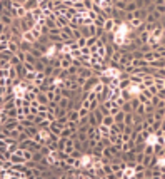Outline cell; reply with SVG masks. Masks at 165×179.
Masks as SVG:
<instances>
[{
  "label": "cell",
  "instance_id": "cell-2",
  "mask_svg": "<svg viewBox=\"0 0 165 179\" xmlns=\"http://www.w3.org/2000/svg\"><path fill=\"white\" fill-rule=\"evenodd\" d=\"M27 129V136L30 137V139H37V137H39V132H40V127L39 125H30V127H25Z\"/></svg>",
  "mask_w": 165,
  "mask_h": 179
},
{
  "label": "cell",
  "instance_id": "cell-19",
  "mask_svg": "<svg viewBox=\"0 0 165 179\" xmlns=\"http://www.w3.org/2000/svg\"><path fill=\"white\" fill-rule=\"evenodd\" d=\"M77 139H80L82 142H87V141H89V134L87 132H77Z\"/></svg>",
  "mask_w": 165,
  "mask_h": 179
},
{
  "label": "cell",
  "instance_id": "cell-11",
  "mask_svg": "<svg viewBox=\"0 0 165 179\" xmlns=\"http://www.w3.org/2000/svg\"><path fill=\"white\" fill-rule=\"evenodd\" d=\"M114 24H115V18H107L105 20V25H104V29H105V32H114Z\"/></svg>",
  "mask_w": 165,
  "mask_h": 179
},
{
  "label": "cell",
  "instance_id": "cell-14",
  "mask_svg": "<svg viewBox=\"0 0 165 179\" xmlns=\"http://www.w3.org/2000/svg\"><path fill=\"white\" fill-rule=\"evenodd\" d=\"M89 124L90 125H95V127L100 124V122L97 121V117H95V114H93V111H90V114H89Z\"/></svg>",
  "mask_w": 165,
  "mask_h": 179
},
{
  "label": "cell",
  "instance_id": "cell-18",
  "mask_svg": "<svg viewBox=\"0 0 165 179\" xmlns=\"http://www.w3.org/2000/svg\"><path fill=\"white\" fill-rule=\"evenodd\" d=\"M18 64H22V60H20V57H18L17 54H14V57L10 59V65H14V67H17Z\"/></svg>",
  "mask_w": 165,
  "mask_h": 179
},
{
  "label": "cell",
  "instance_id": "cell-15",
  "mask_svg": "<svg viewBox=\"0 0 165 179\" xmlns=\"http://www.w3.org/2000/svg\"><path fill=\"white\" fill-rule=\"evenodd\" d=\"M43 158H45V156H43V152H42V151H35V152H33V159H32V161L40 162Z\"/></svg>",
  "mask_w": 165,
  "mask_h": 179
},
{
  "label": "cell",
  "instance_id": "cell-10",
  "mask_svg": "<svg viewBox=\"0 0 165 179\" xmlns=\"http://www.w3.org/2000/svg\"><path fill=\"white\" fill-rule=\"evenodd\" d=\"M73 134H75V131L73 129H70V127H64V129H62V132H60V137H64V139H68V137H72Z\"/></svg>",
  "mask_w": 165,
  "mask_h": 179
},
{
  "label": "cell",
  "instance_id": "cell-7",
  "mask_svg": "<svg viewBox=\"0 0 165 179\" xmlns=\"http://www.w3.org/2000/svg\"><path fill=\"white\" fill-rule=\"evenodd\" d=\"M57 25L58 27H68V25H70V18H67L65 17V15H58L57 17Z\"/></svg>",
  "mask_w": 165,
  "mask_h": 179
},
{
  "label": "cell",
  "instance_id": "cell-4",
  "mask_svg": "<svg viewBox=\"0 0 165 179\" xmlns=\"http://www.w3.org/2000/svg\"><path fill=\"white\" fill-rule=\"evenodd\" d=\"M79 75H80V77H85V79H89V77H92V75H95V74H93V69H92V67H80Z\"/></svg>",
  "mask_w": 165,
  "mask_h": 179
},
{
  "label": "cell",
  "instance_id": "cell-12",
  "mask_svg": "<svg viewBox=\"0 0 165 179\" xmlns=\"http://www.w3.org/2000/svg\"><path fill=\"white\" fill-rule=\"evenodd\" d=\"M22 39H23V40H27V42H35V35H33V32H32V30H29V32H25V34H23V35H22Z\"/></svg>",
  "mask_w": 165,
  "mask_h": 179
},
{
  "label": "cell",
  "instance_id": "cell-3",
  "mask_svg": "<svg viewBox=\"0 0 165 179\" xmlns=\"http://www.w3.org/2000/svg\"><path fill=\"white\" fill-rule=\"evenodd\" d=\"M14 57V52L10 49H4L0 52V60L2 62H10V59Z\"/></svg>",
  "mask_w": 165,
  "mask_h": 179
},
{
  "label": "cell",
  "instance_id": "cell-6",
  "mask_svg": "<svg viewBox=\"0 0 165 179\" xmlns=\"http://www.w3.org/2000/svg\"><path fill=\"white\" fill-rule=\"evenodd\" d=\"M37 100H39V104H43V106H48V102H50V99H48L47 92H42V90L37 94Z\"/></svg>",
  "mask_w": 165,
  "mask_h": 179
},
{
  "label": "cell",
  "instance_id": "cell-21",
  "mask_svg": "<svg viewBox=\"0 0 165 179\" xmlns=\"http://www.w3.org/2000/svg\"><path fill=\"white\" fill-rule=\"evenodd\" d=\"M83 5L87 10H93V0H83Z\"/></svg>",
  "mask_w": 165,
  "mask_h": 179
},
{
  "label": "cell",
  "instance_id": "cell-22",
  "mask_svg": "<svg viewBox=\"0 0 165 179\" xmlns=\"http://www.w3.org/2000/svg\"><path fill=\"white\" fill-rule=\"evenodd\" d=\"M23 65H25V69H27L29 72H37V70H35V65L30 64V62H23Z\"/></svg>",
  "mask_w": 165,
  "mask_h": 179
},
{
  "label": "cell",
  "instance_id": "cell-23",
  "mask_svg": "<svg viewBox=\"0 0 165 179\" xmlns=\"http://www.w3.org/2000/svg\"><path fill=\"white\" fill-rule=\"evenodd\" d=\"M117 7H119V8H123V7H125V4H123V2H119V4H117Z\"/></svg>",
  "mask_w": 165,
  "mask_h": 179
},
{
  "label": "cell",
  "instance_id": "cell-17",
  "mask_svg": "<svg viewBox=\"0 0 165 179\" xmlns=\"http://www.w3.org/2000/svg\"><path fill=\"white\" fill-rule=\"evenodd\" d=\"M54 70H55V67L52 64H47V67H45V70H43V74L47 75V77H50L52 74H54Z\"/></svg>",
  "mask_w": 165,
  "mask_h": 179
},
{
  "label": "cell",
  "instance_id": "cell-9",
  "mask_svg": "<svg viewBox=\"0 0 165 179\" xmlns=\"http://www.w3.org/2000/svg\"><path fill=\"white\" fill-rule=\"evenodd\" d=\"M20 50H23V52H32V50H33V44L32 42H27V40H22V42H20Z\"/></svg>",
  "mask_w": 165,
  "mask_h": 179
},
{
  "label": "cell",
  "instance_id": "cell-8",
  "mask_svg": "<svg viewBox=\"0 0 165 179\" xmlns=\"http://www.w3.org/2000/svg\"><path fill=\"white\" fill-rule=\"evenodd\" d=\"M68 121L79 122V121H80V112L77 111V109H72V111H68Z\"/></svg>",
  "mask_w": 165,
  "mask_h": 179
},
{
  "label": "cell",
  "instance_id": "cell-13",
  "mask_svg": "<svg viewBox=\"0 0 165 179\" xmlns=\"http://www.w3.org/2000/svg\"><path fill=\"white\" fill-rule=\"evenodd\" d=\"M33 65H35V70L37 72H43V70H45V67H47V64L42 60V59H39V60H37Z\"/></svg>",
  "mask_w": 165,
  "mask_h": 179
},
{
  "label": "cell",
  "instance_id": "cell-1",
  "mask_svg": "<svg viewBox=\"0 0 165 179\" xmlns=\"http://www.w3.org/2000/svg\"><path fill=\"white\" fill-rule=\"evenodd\" d=\"M100 84V75H92L85 80V84L82 86V92H90V90L95 89V86Z\"/></svg>",
  "mask_w": 165,
  "mask_h": 179
},
{
  "label": "cell",
  "instance_id": "cell-5",
  "mask_svg": "<svg viewBox=\"0 0 165 179\" xmlns=\"http://www.w3.org/2000/svg\"><path fill=\"white\" fill-rule=\"evenodd\" d=\"M39 5H40V0H27L25 4H23V7H25L29 12H32V10H35Z\"/></svg>",
  "mask_w": 165,
  "mask_h": 179
},
{
  "label": "cell",
  "instance_id": "cell-20",
  "mask_svg": "<svg viewBox=\"0 0 165 179\" xmlns=\"http://www.w3.org/2000/svg\"><path fill=\"white\" fill-rule=\"evenodd\" d=\"M77 45H79V49H83V47H87V37H80V39L77 40Z\"/></svg>",
  "mask_w": 165,
  "mask_h": 179
},
{
  "label": "cell",
  "instance_id": "cell-16",
  "mask_svg": "<svg viewBox=\"0 0 165 179\" xmlns=\"http://www.w3.org/2000/svg\"><path fill=\"white\" fill-rule=\"evenodd\" d=\"M114 121H115V119L112 117V114H108V116H105V117H104V121H102V124H105V125H108V127H110V125L114 124Z\"/></svg>",
  "mask_w": 165,
  "mask_h": 179
}]
</instances>
